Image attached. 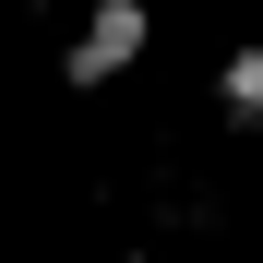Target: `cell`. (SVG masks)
Instances as JSON below:
<instances>
[{
	"label": "cell",
	"mask_w": 263,
	"mask_h": 263,
	"mask_svg": "<svg viewBox=\"0 0 263 263\" xmlns=\"http://www.w3.org/2000/svg\"><path fill=\"white\" fill-rule=\"evenodd\" d=\"M144 48H156V12H144V0H96V12H84V36L60 48V84H72V96H96V84H120Z\"/></svg>",
	"instance_id": "cell-1"
},
{
	"label": "cell",
	"mask_w": 263,
	"mask_h": 263,
	"mask_svg": "<svg viewBox=\"0 0 263 263\" xmlns=\"http://www.w3.org/2000/svg\"><path fill=\"white\" fill-rule=\"evenodd\" d=\"M215 120H239V132L263 120V36H239V48L215 60Z\"/></svg>",
	"instance_id": "cell-2"
}]
</instances>
